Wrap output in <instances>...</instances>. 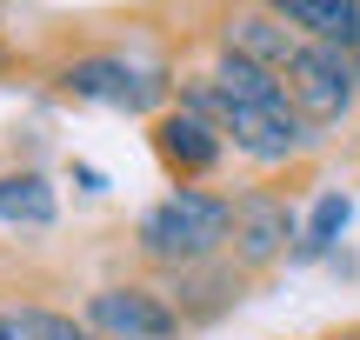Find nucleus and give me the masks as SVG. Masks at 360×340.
<instances>
[{
    "instance_id": "nucleus-1",
    "label": "nucleus",
    "mask_w": 360,
    "mask_h": 340,
    "mask_svg": "<svg viewBox=\"0 0 360 340\" xmlns=\"http://www.w3.org/2000/svg\"><path fill=\"white\" fill-rule=\"evenodd\" d=\"M227 234H233V207L214 200V194H193V187H180L174 200H160L141 221V247L154 254V261H174V267L207 261Z\"/></svg>"
},
{
    "instance_id": "nucleus-2",
    "label": "nucleus",
    "mask_w": 360,
    "mask_h": 340,
    "mask_svg": "<svg viewBox=\"0 0 360 340\" xmlns=\"http://www.w3.org/2000/svg\"><path fill=\"white\" fill-rule=\"evenodd\" d=\"M354 87H360L354 47H300L294 67H287V93H294V107L307 120H334L354 100Z\"/></svg>"
},
{
    "instance_id": "nucleus-3",
    "label": "nucleus",
    "mask_w": 360,
    "mask_h": 340,
    "mask_svg": "<svg viewBox=\"0 0 360 340\" xmlns=\"http://www.w3.org/2000/svg\"><path fill=\"white\" fill-rule=\"evenodd\" d=\"M227 133H233V147L254 154V160H287L294 147L314 140V120L294 107V93H281V100H267V107H227Z\"/></svg>"
},
{
    "instance_id": "nucleus-4",
    "label": "nucleus",
    "mask_w": 360,
    "mask_h": 340,
    "mask_svg": "<svg viewBox=\"0 0 360 340\" xmlns=\"http://www.w3.org/2000/svg\"><path fill=\"white\" fill-rule=\"evenodd\" d=\"M87 314H94V327H107L114 340H174L180 334V314L147 287H107V294H94Z\"/></svg>"
},
{
    "instance_id": "nucleus-5",
    "label": "nucleus",
    "mask_w": 360,
    "mask_h": 340,
    "mask_svg": "<svg viewBox=\"0 0 360 340\" xmlns=\"http://www.w3.org/2000/svg\"><path fill=\"white\" fill-rule=\"evenodd\" d=\"M287 240H294L287 200H274V194H240L233 200V254H240L247 267H267Z\"/></svg>"
},
{
    "instance_id": "nucleus-6",
    "label": "nucleus",
    "mask_w": 360,
    "mask_h": 340,
    "mask_svg": "<svg viewBox=\"0 0 360 340\" xmlns=\"http://www.w3.org/2000/svg\"><path fill=\"white\" fill-rule=\"evenodd\" d=\"M154 147L167 154V167H180V174H207V167L220 160V127L180 107V114H160V120H154Z\"/></svg>"
},
{
    "instance_id": "nucleus-7",
    "label": "nucleus",
    "mask_w": 360,
    "mask_h": 340,
    "mask_svg": "<svg viewBox=\"0 0 360 340\" xmlns=\"http://www.w3.org/2000/svg\"><path fill=\"white\" fill-rule=\"evenodd\" d=\"M227 53L267 67V74H287L300 47H294V34H287L281 13H233V20H227Z\"/></svg>"
},
{
    "instance_id": "nucleus-8",
    "label": "nucleus",
    "mask_w": 360,
    "mask_h": 340,
    "mask_svg": "<svg viewBox=\"0 0 360 340\" xmlns=\"http://www.w3.org/2000/svg\"><path fill=\"white\" fill-rule=\"evenodd\" d=\"M67 87L80 100H107V107H147L154 100V80H141L127 60H80V67H67Z\"/></svg>"
},
{
    "instance_id": "nucleus-9",
    "label": "nucleus",
    "mask_w": 360,
    "mask_h": 340,
    "mask_svg": "<svg viewBox=\"0 0 360 340\" xmlns=\"http://www.w3.org/2000/svg\"><path fill=\"white\" fill-rule=\"evenodd\" d=\"M287 27H307L314 47H360V7L354 0H287Z\"/></svg>"
},
{
    "instance_id": "nucleus-10",
    "label": "nucleus",
    "mask_w": 360,
    "mask_h": 340,
    "mask_svg": "<svg viewBox=\"0 0 360 340\" xmlns=\"http://www.w3.org/2000/svg\"><path fill=\"white\" fill-rule=\"evenodd\" d=\"M214 87H220V100L227 107H267V100H281V80L267 74V67H254V60H240V53H220V67H214Z\"/></svg>"
},
{
    "instance_id": "nucleus-11",
    "label": "nucleus",
    "mask_w": 360,
    "mask_h": 340,
    "mask_svg": "<svg viewBox=\"0 0 360 340\" xmlns=\"http://www.w3.org/2000/svg\"><path fill=\"white\" fill-rule=\"evenodd\" d=\"M0 221L7 227H53V187L40 174H7L0 181Z\"/></svg>"
},
{
    "instance_id": "nucleus-12",
    "label": "nucleus",
    "mask_w": 360,
    "mask_h": 340,
    "mask_svg": "<svg viewBox=\"0 0 360 340\" xmlns=\"http://www.w3.org/2000/svg\"><path fill=\"white\" fill-rule=\"evenodd\" d=\"M0 334H7V340H94V334H80L67 314H47V307H20V314H0Z\"/></svg>"
},
{
    "instance_id": "nucleus-13",
    "label": "nucleus",
    "mask_w": 360,
    "mask_h": 340,
    "mask_svg": "<svg viewBox=\"0 0 360 340\" xmlns=\"http://www.w3.org/2000/svg\"><path fill=\"white\" fill-rule=\"evenodd\" d=\"M347 194H321V207H314V221H307V234H300V261H314V254H327L340 240V227H347Z\"/></svg>"
}]
</instances>
